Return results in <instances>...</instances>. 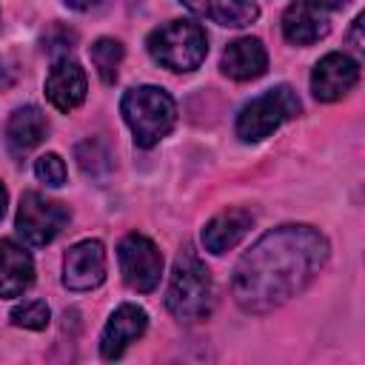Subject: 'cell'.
Instances as JSON below:
<instances>
[{"instance_id": "obj_1", "label": "cell", "mask_w": 365, "mask_h": 365, "mask_svg": "<svg viewBox=\"0 0 365 365\" xmlns=\"http://www.w3.org/2000/svg\"><path fill=\"white\" fill-rule=\"evenodd\" d=\"M328 259V240L311 225H279L262 234L237 262L231 291L242 311L265 314L305 291Z\"/></svg>"}, {"instance_id": "obj_2", "label": "cell", "mask_w": 365, "mask_h": 365, "mask_svg": "<svg viewBox=\"0 0 365 365\" xmlns=\"http://www.w3.org/2000/svg\"><path fill=\"white\" fill-rule=\"evenodd\" d=\"M165 305L180 322H200L214 308V282L205 262L197 257L191 245H185L171 268Z\"/></svg>"}, {"instance_id": "obj_3", "label": "cell", "mask_w": 365, "mask_h": 365, "mask_svg": "<svg viewBox=\"0 0 365 365\" xmlns=\"http://www.w3.org/2000/svg\"><path fill=\"white\" fill-rule=\"evenodd\" d=\"M120 111L140 148L157 145L163 137H168V131L177 123V106L171 94L160 86L128 88L120 100Z\"/></svg>"}, {"instance_id": "obj_4", "label": "cell", "mask_w": 365, "mask_h": 365, "mask_svg": "<svg viewBox=\"0 0 365 365\" xmlns=\"http://www.w3.org/2000/svg\"><path fill=\"white\" fill-rule=\"evenodd\" d=\"M148 54L168 71H194L208 54V37L200 23L171 20L148 34Z\"/></svg>"}, {"instance_id": "obj_5", "label": "cell", "mask_w": 365, "mask_h": 365, "mask_svg": "<svg viewBox=\"0 0 365 365\" xmlns=\"http://www.w3.org/2000/svg\"><path fill=\"white\" fill-rule=\"evenodd\" d=\"M299 97L291 86H274L265 94L245 103L237 114V137L242 143H259L268 134H274L282 123L294 120L299 114Z\"/></svg>"}, {"instance_id": "obj_6", "label": "cell", "mask_w": 365, "mask_h": 365, "mask_svg": "<svg viewBox=\"0 0 365 365\" xmlns=\"http://www.w3.org/2000/svg\"><path fill=\"white\" fill-rule=\"evenodd\" d=\"M71 214L63 202L46 200L37 191H26L20 197V208H17V234L23 237L26 245H48L66 225H68Z\"/></svg>"}, {"instance_id": "obj_7", "label": "cell", "mask_w": 365, "mask_h": 365, "mask_svg": "<svg viewBox=\"0 0 365 365\" xmlns=\"http://www.w3.org/2000/svg\"><path fill=\"white\" fill-rule=\"evenodd\" d=\"M117 259H120V274L131 291L148 294L160 285L163 277V254L157 245L143 237V234H125L117 245Z\"/></svg>"}, {"instance_id": "obj_8", "label": "cell", "mask_w": 365, "mask_h": 365, "mask_svg": "<svg viewBox=\"0 0 365 365\" xmlns=\"http://www.w3.org/2000/svg\"><path fill=\"white\" fill-rule=\"evenodd\" d=\"M106 279V248L100 240H80L63 259V285L68 291H91Z\"/></svg>"}, {"instance_id": "obj_9", "label": "cell", "mask_w": 365, "mask_h": 365, "mask_svg": "<svg viewBox=\"0 0 365 365\" xmlns=\"http://www.w3.org/2000/svg\"><path fill=\"white\" fill-rule=\"evenodd\" d=\"M359 80V63L342 51L325 54L311 71V91L319 103L342 100Z\"/></svg>"}, {"instance_id": "obj_10", "label": "cell", "mask_w": 365, "mask_h": 365, "mask_svg": "<svg viewBox=\"0 0 365 365\" xmlns=\"http://www.w3.org/2000/svg\"><path fill=\"white\" fill-rule=\"evenodd\" d=\"M145 328H148V314L140 305H134V302H123L108 317V322H106V328L100 334V354L106 359L123 356V351L134 339H140L145 334Z\"/></svg>"}, {"instance_id": "obj_11", "label": "cell", "mask_w": 365, "mask_h": 365, "mask_svg": "<svg viewBox=\"0 0 365 365\" xmlns=\"http://www.w3.org/2000/svg\"><path fill=\"white\" fill-rule=\"evenodd\" d=\"M86 71L77 60L71 57H60L54 60V66L48 68L46 77V97L51 100V106L57 111H74L83 100H86Z\"/></svg>"}, {"instance_id": "obj_12", "label": "cell", "mask_w": 365, "mask_h": 365, "mask_svg": "<svg viewBox=\"0 0 365 365\" xmlns=\"http://www.w3.org/2000/svg\"><path fill=\"white\" fill-rule=\"evenodd\" d=\"M328 31H331V23H328L325 9L311 0H297L282 14V34L294 46H311Z\"/></svg>"}, {"instance_id": "obj_13", "label": "cell", "mask_w": 365, "mask_h": 365, "mask_svg": "<svg viewBox=\"0 0 365 365\" xmlns=\"http://www.w3.org/2000/svg\"><path fill=\"white\" fill-rule=\"evenodd\" d=\"M251 225H254V214L245 211V208L220 211L214 220L205 222V228H202V245L211 254H225V251H231L251 231Z\"/></svg>"}, {"instance_id": "obj_14", "label": "cell", "mask_w": 365, "mask_h": 365, "mask_svg": "<svg viewBox=\"0 0 365 365\" xmlns=\"http://www.w3.org/2000/svg\"><path fill=\"white\" fill-rule=\"evenodd\" d=\"M222 74L231 80H254L268 68V51L257 37H240L222 51Z\"/></svg>"}, {"instance_id": "obj_15", "label": "cell", "mask_w": 365, "mask_h": 365, "mask_svg": "<svg viewBox=\"0 0 365 365\" xmlns=\"http://www.w3.org/2000/svg\"><path fill=\"white\" fill-rule=\"evenodd\" d=\"M34 282V262L29 251L11 240H0V297H20Z\"/></svg>"}, {"instance_id": "obj_16", "label": "cell", "mask_w": 365, "mask_h": 365, "mask_svg": "<svg viewBox=\"0 0 365 365\" xmlns=\"http://www.w3.org/2000/svg\"><path fill=\"white\" fill-rule=\"evenodd\" d=\"M180 3L185 9H191L194 14L217 23V26H228V29H242L259 17L257 3H251V0H180Z\"/></svg>"}, {"instance_id": "obj_17", "label": "cell", "mask_w": 365, "mask_h": 365, "mask_svg": "<svg viewBox=\"0 0 365 365\" xmlns=\"http://www.w3.org/2000/svg\"><path fill=\"white\" fill-rule=\"evenodd\" d=\"M46 131H48L46 114L37 106H20L9 117L6 140H9V148L14 154H23V151H31L34 145H40L43 137H46Z\"/></svg>"}, {"instance_id": "obj_18", "label": "cell", "mask_w": 365, "mask_h": 365, "mask_svg": "<svg viewBox=\"0 0 365 365\" xmlns=\"http://www.w3.org/2000/svg\"><path fill=\"white\" fill-rule=\"evenodd\" d=\"M91 54V66L97 68L103 83H114L117 80V68L123 63V43L114 37H100L94 40V46L88 48Z\"/></svg>"}, {"instance_id": "obj_19", "label": "cell", "mask_w": 365, "mask_h": 365, "mask_svg": "<svg viewBox=\"0 0 365 365\" xmlns=\"http://www.w3.org/2000/svg\"><path fill=\"white\" fill-rule=\"evenodd\" d=\"M48 317H51V311L43 299H26L11 308V322L17 328H29V331H43L48 325Z\"/></svg>"}, {"instance_id": "obj_20", "label": "cell", "mask_w": 365, "mask_h": 365, "mask_svg": "<svg viewBox=\"0 0 365 365\" xmlns=\"http://www.w3.org/2000/svg\"><path fill=\"white\" fill-rule=\"evenodd\" d=\"M34 174H37L40 182L57 188V185L66 182V163H63L60 154L48 151V154H43V157H37V163H34Z\"/></svg>"}, {"instance_id": "obj_21", "label": "cell", "mask_w": 365, "mask_h": 365, "mask_svg": "<svg viewBox=\"0 0 365 365\" xmlns=\"http://www.w3.org/2000/svg\"><path fill=\"white\" fill-rule=\"evenodd\" d=\"M68 9H74V11H88V9H94L100 0H63Z\"/></svg>"}, {"instance_id": "obj_22", "label": "cell", "mask_w": 365, "mask_h": 365, "mask_svg": "<svg viewBox=\"0 0 365 365\" xmlns=\"http://www.w3.org/2000/svg\"><path fill=\"white\" fill-rule=\"evenodd\" d=\"M311 3H317V6H322V9H342V6H348L351 0H311Z\"/></svg>"}, {"instance_id": "obj_23", "label": "cell", "mask_w": 365, "mask_h": 365, "mask_svg": "<svg viewBox=\"0 0 365 365\" xmlns=\"http://www.w3.org/2000/svg\"><path fill=\"white\" fill-rule=\"evenodd\" d=\"M359 29H362V17H356V20H354V31H351V40H354V46H356V48H362V37H359Z\"/></svg>"}, {"instance_id": "obj_24", "label": "cell", "mask_w": 365, "mask_h": 365, "mask_svg": "<svg viewBox=\"0 0 365 365\" xmlns=\"http://www.w3.org/2000/svg\"><path fill=\"white\" fill-rule=\"evenodd\" d=\"M6 202H9V194H6V185L0 182V220H3V214H6Z\"/></svg>"}, {"instance_id": "obj_25", "label": "cell", "mask_w": 365, "mask_h": 365, "mask_svg": "<svg viewBox=\"0 0 365 365\" xmlns=\"http://www.w3.org/2000/svg\"><path fill=\"white\" fill-rule=\"evenodd\" d=\"M3 86H9V74H6V68H3V63H0V88Z\"/></svg>"}]
</instances>
